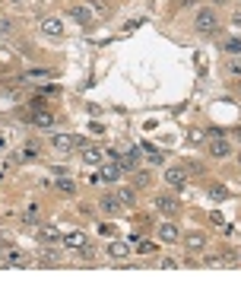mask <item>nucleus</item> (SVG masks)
I'll return each instance as SVG.
<instances>
[{"label": "nucleus", "instance_id": "nucleus-1", "mask_svg": "<svg viewBox=\"0 0 241 286\" xmlns=\"http://www.w3.org/2000/svg\"><path fill=\"white\" fill-rule=\"evenodd\" d=\"M197 32H203V35H210V32H216V25H219V16L213 13V10H197Z\"/></svg>", "mask_w": 241, "mask_h": 286}, {"label": "nucleus", "instance_id": "nucleus-14", "mask_svg": "<svg viewBox=\"0 0 241 286\" xmlns=\"http://www.w3.org/2000/svg\"><path fill=\"white\" fill-rule=\"evenodd\" d=\"M60 239V229H54V226H41L38 229V242L41 245H51V242H57Z\"/></svg>", "mask_w": 241, "mask_h": 286}, {"label": "nucleus", "instance_id": "nucleus-16", "mask_svg": "<svg viewBox=\"0 0 241 286\" xmlns=\"http://www.w3.org/2000/svg\"><path fill=\"white\" fill-rule=\"evenodd\" d=\"M108 255L115 258V261H124V258L130 255V248H127L124 242H111V245H108Z\"/></svg>", "mask_w": 241, "mask_h": 286}, {"label": "nucleus", "instance_id": "nucleus-12", "mask_svg": "<svg viewBox=\"0 0 241 286\" xmlns=\"http://www.w3.org/2000/svg\"><path fill=\"white\" fill-rule=\"evenodd\" d=\"M102 159H105V150H99V146H86V153H83L86 166H99Z\"/></svg>", "mask_w": 241, "mask_h": 286}, {"label": "nucleus", "instance_id": "nucleus-8", "mask_svg": "<svg viewBox=\"0 0 241 286\" xmlns=\"http://www.w3.org/2000/svg\"><path fill=\"white\" fill-rule=\"evenodd\" d=\"M70 19L73 22H80V25H92V10H86V6H70Z\"/></svg>", "mask_w": 241, "mask_h": 286}, {"label": "nucleus", "instance_id": "nucleus-15", "mask_svg": "<svg viewBox=\"0 0 241 286\" xmlns=\"http://www.w3.org/2000/svg\"><path fill=\"white\" fill-rule=\"evenodd\" d=\"M13 159H16V162H35V159H38V146H35V143H29L25 150H19V153H16Z\"/></svg>", "mask_w": 241, "mask_h": 286}, {"label": "nucleus", "instance_id": "nucleus-26", "mask_svg": "<svg viewBox=\"0 0 241 286\" xmlns=\"http://www.w3.org/2000/svg\"><path fill=\"white\" fill-rule=\"evenodd\" d=\"M159 267H162V271H168V267L175 271V267H178V261H175V258H162V261H159Z\"/></svg>", "mask_w": 241, "mask_h": 286}, {"label": "nucleus", "instance_id": "nucleus-34", "mask_svg": "<svg viewBox=\"0 0 241 286\" xmlns=\"http://www.w3.org/2000/svg\"><path fill=\"white\" fill-rule=\"evenodd\" d=\"M216 3H222V0H216Z\"/></svg>", "mask_w": 241, "mask_h": 286}, {"label": "nucleus", "instance_id": "nucleus-29", "mask_svg": "<svg viewBox=\"0 0 241 286\" xmlns=\"http://www.w3.org/2000/svg\"><path fill=\"white\" fill-rule=\"evenodd\" d=\"M35 213H38V207H35V204H29V207H25V213H22V216H25V220H35Z\"/></svg>", "mask_w": 241, "mask_h": 286}, {"label": "nucleus", "instance_id": "nucleus-28", "mask_svg": "<svg viewBox=\"0 0 241 286\" xmlns=\"http://www.w3.org/2000/svg\"><path fill=\"white\" fill-rule=\"evenodd\" d=\"M29 76H32V80H48L51 73L48 70H29Z\"/></svg>", "mask_w": 241, "mask_h": 286}, {"label": "nucleus", "instance_id": "nucleus-5", "mask_svg": "<svg viewBox=\"0 0 241 286\" xmlns=\"http://www.w3.org/2000/svg\"><path fill=\"white\" fill-rule=\"evenodd\" d=\"M118 169L120 172H127V169H136V162H140V150H130V153H124V156H118Z\"/></svg>", "mask_w": 241, "mask_h": 286}, {"label": "nucleus", "instance_id": "nucleus-4", "mask_svg": "<svg viewBox=\"0 0 241 286\" xmlns=\"http://www.w3.org/2000/svg\"><path fill=\"white\" fill-rule=\"evenodd\" d=\"M60 242H64V245L70 248V251H83L86 245H89V242H86V236H83L80 229H73V232H64V236H60Z\"/></svg>", "mask_w": 241, "mask_h": 286}, {"label": "nucleus", "instance_id": "nucleus-27", "mask_svg": "<svg viewBox=\"0 0 241 286\" xmlns=\"http://www.w3.org/2000/svg\"><path fill=\"white\" fill-rule=\"evenodd\" d=\"M152 251H156L152 242H140V255H152Z\"/></svg>", "mask_w": 241, "mask_h": 286}, {"label": "nucleus", "instance_id": "nucleus-23", "mask_svg": "<svg viewBox=\"0 0 241 286\" xmlns=\"http://www.w3.org/2000/svg\"><path fill=\"white\" fill-rule=\"evenodd\" d=\"M57 191H64V194H73V191H76V181H73V178H57Z\"/></svg>", "mask_w": 241, "mask_h": 286}, {"label": "nucleus", "instance_id": "nucleus-17", "mask_svg": "<svg viewBox=\"0 0 241 286\" xmlns=\"http://www.w3.org/2000/svg\"><path fill=\"white\" fill-rule=\"evenodd\" d=\"M99 207H102L105 213H118V210H120V201H118V194H105V197L99 201Z\"/></svg>", "mask_w": 241, "mask_h": 286}, {"label": "nucleus", "instance_id": "nucleus-30", "mask_svg": "<svg viewBox=\"0 0 241 286\" xmlns=\"http://www.w3.org/2000/svg\"><path fill=\"white\" fill-rule=\"evenodd\" d=\"M149 181H152V178H149V175H146V172H140V175H136V188H143V185H149Z\"/></svg>", "mask_w": 241, "mask_h": 286}, {"label": "nucleus", "instance_id": "nucleus-13", "mask_svg": "<svg viewBox=\"0 0 241 286\" xmlns=\"http://www.w3.org/2000/svg\"><path fill=\"white\" fill-rule=\"evenodd\" d=\"M99 181H120L118 162H111V166H102V169H99Z\"/></svg>", "mask_w": 241, "mask_h": 286}, {"label": "nucleus", "instance_id": "nucleus-24", "mask_svg": "<svg viewBox=\"0 0 241 286\" xmlns=\"http://www.w3.org/2000/svg\"><path fill=\"white\" fill-rule=\"evenodd\" d=\"M222 51H229V54H241V41H222Z\"/></svg>", "mask_w": 241, "mask_h": 286}, {"label": "nucleus", "instance_id": "nucleus-9", "mask_svg": "<svg viewBox=\"0 0 241 286\" xmlns=\"http://www.w3.org/2000/svg\"><path fill=\"white\" fill-rule=\"evenodd\" d=\"M178 239H181V229L175 223H162L159 226V242H178Z\"/></svg>", "mask_w": 241, "mask_h": 286}, {"label": "nucleus", "instance_id": "nucleus-22", "mask_svg": "<svg viewBox=\"0 0 241 286\" xmlns=\"http://www.w3.org/2000/svg\"><path fill=\"white\" fill-rule=\"evenodd\" d=\"M210 197H213V201H226V197H229V188H226V185H213V188H210Z\"/></svg>", "mask_w": 241, "mask_h": 286}, {"label": "nucleus", "instance_id": "nucleus-35", "mask_svg": "<svg viewBox=\"0 0 241 286\" xmlns=\"http://www.w3.org/2000/svg\"><path fill=\"white\" fill-rule=\"evenodd\" d=\"M238 264H241V258H238Z\"/></svg>", "mask_w": 241, "mask_h": 286}, {"label": "nucleus", "instance_id": "nucleus-25", "mask_svg": "<svg viewBox=\"0 0 241 286\" xmlns=\"http://www.w3.org/2000/svg\"><path fill=\"white\" fill-rule=\"evenodd\" d=\"M226 73H232V76H241V60H229V64H226Z\"/></svg>", "mask_w": 241, "mask_h": 286}, {"label": "nucleus", "instance_id": "nucleus-33", "mask_svg": "<svg viewBox=\"0 0 241 286\" xmlns=\"http://www.w3.org/2000/svg\"><path fill=\"white\" fill-rule=\"evenodd\" d=\"M13 3H19V0H13Z\"/></svg>", "mask_w": 241, "mask_h": 286}, {"label": "nucleus", "instance_id": "nucleus-21", "mask_svg": "<svg viewBox=\"0 0 241 286\" xmlns=\"http://www.w3.org/2000/svg\"><path fill=\"white\" fill-rule=\"evenodd\" d=\"M32 124H38V127H51V124H54V115H48V111H35V115H32Z\"/></svg>", "mask_w": 241, "mask_h": 286}, {"label": "nucleus", "instance_id": "nucleus-32", "mask_svg": "<svg viewBox=\"0 0 241 286\" xmlns=\"http://www.w3.org/2000/svg\"><path fill=\"white\" fill-rule=\"evenodd\" d=\"M232 25H235V29H241V13H235V16H232Z\"/></svg>", "mask_w": 241, "mask_h": 286}, {"label": "nucleus", "instance_id": "nucleus-31", "mask_svg": "<svg viewBox=\"0 0 241 286\" xmlns=\"http://www.w3.org/2000/svg\"><path fill=\"white\" fill-rule=\"evenodd\" d=\"M140 25H143V19H130V22H127V32H133V29H140Z\"/></svg>", "mask_w": 241, "mask_h": 286}, {"label": "nucleus", "instance_id": "nucleus-19", "mask_svg": "<svg viewBox=\"0 0 241 286\" xmlns=\"http://www.w3.org/2000/svg\"><path fill=\"white\" fill-rule=\"evenodd\" d=\"M140 153H146V159L156 162V166H162V162H165V156H162L156 146H149V143H143V146H140Z\"/></svg>", "mask_w": 241, "mask_h": 286}, {"label": "nucleus", "instance_id": "nucleus-20", "mask_svg": "<svg viewBox=\"0 0 241 286\" xmlns=\"http://www.w3.org/2000/svg\"><path fill=\"white\" fill-rule=\"evenodd\" d=\"M118 201H120V207H130L136 201V191L133 188H118Z\"/></svg>", "mask_w": 241, "mask_h": 286}, {"label": "nucleus", "instance_id": "nucleus-36", "mask_svg": "<svg viewBox=\"0 0 241 286\" xmlns=\"http://www.w3.org/2000/svg\"><path fill=\"white\" fill-rule=\"evenodd\" d=\"M238 137H241V134H238Z\"/></svg>", "mask_w": 241, "mask_h": 286}, {"label": "nucleus", "instance_id": "nucleus-3", "mask_svg": "<svg viewBox=\"0 0 241 286\" xmlns=\"http://www.w3.org/2000/svg\"><path fill=\"white\" fill-rule=\"evenodd\" d=\"M29 261H25V251L19 248H6L3 258H0V267H25Z\"/></svg>", "mask_w": 241, "mask_h": 286}, {"label": "nucleus", "instance_id": "nucleus-18", "mask_svg": "<svg viewBox=\"0 0 241 286\" xmlns=\"http://www.w3.org/2000/svg\"><path fill=\"white\" fill-rule=\"evenodd\" d=\"M229 153H232V150H229V143H226V140H219V137L210 143V156H216V159H226Z\"/></svg>", "mask_w": 241, "mask_h": 286}, {"label": "nucleus", "instance_id": "nucleus-10", "mask_svg": "<svg viewBox=\"0 0 241 286\" xmlns=\"http://www.w3.org/2000/svg\"><path fill=\"white\" fill-rule=\"evenodd\" d=\"M41 32L51 38H64V25H60V19H41Z\"/></svg>", "mask_w": 241, "mask_h": 286}, {"label": "nucleus", "instance_id": "nucleus-6", "mask_svg": "<svg viewBox=\"0 0 241 286\" xmlns=\"http://www.w3.org/2000/svg\"><path fill=\"white\" fill-rule=\"evenodd\" d=\"M165 181L171 188H184L187 185V172L184 169H165Z\"/></svg>", "mask_w": 241, "mask_h": 286}, {"label": "nucleus", "instance_id": "nucleus-11", "mask_svg": "<svg viewBox=\"0 0 241 286\" xmlns=\"http://www.w3.org/2000/svg\"><path fill=\"white\" fill-rule=\"evenodd\" d=\"M156 210H159V213H175V210H178V201H175L171 194H159V197H156Z\"/></svg>", "mask_w": 241, "mask_h": 286}, {"label": "nucleus", "instance_id": "nucleus-7", "mask_svg": "<svg viewBox=\"0 0 241 286\" xmlns=\"http://www.w3.org/2000/svg\"><path fill=\"white\" fill-rule=\"evenodd\" d=\"M203 245H206L203 232H187V236H184V248L191 251V255H194V251H203Z\"/></svg>", "mask_w": 241, "mask_h": 286}, {"label": "nucleus", "instance_id": "nucleus-2", "mask_svg": "<svg viewBox=\"0 0 241 286\" xmlns=\"http://www.w3.org/2000/svg\"><path fill=\"white\" fill-rule=\"evenodd\" d=\"M51 146H54L57 153H70L76 146H83V137H73V134H54L51 137Z\"/></svg>", "mask_w": 241, "mask_h": 286}]
</instances>
